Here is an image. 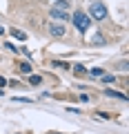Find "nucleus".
Here are the masks:
<instances>
[{"instance_id":"9","label":"nucleus","mask_w":129,"mask_h":134,"mask_svg":"<svg viewBox=\"0 0 129 134\" xmlns=\"http://www.w3.org/2000/svg\"><path fill=\"white\" fill-rule=\"evenodd\" d=\"M18 69H20L22 74H31V65H29V63H20Z\"/></svg>"},{"instance_id":"11","label":"nucleus","mask_w":129,"mask_h":134,"mask_svg":"<svg viewBox=\"0 0 129 134\" xmlns=\"http://www.w3.org/2000/svg\"><path fill=\"white\" fill-rule=\"evenodd\" d=\"M105 83H116V76H100Z\"/></svg>"},{"instance_id":"13","label":"nucleus","mask_w":129,"mask_h":134,"mask_svg":"<svg viewBox=\"0 0 129 134\" xmlns=\"http://www.w3.org/2000/svg\"><path fill=\"white\" fill-rule=\"evenodd\" d=\"M2 85H7V78H2V76H0V87H2Z\"/></svg>"},{"instance_id":"8","label":"nucleus","mask_w":129,"mask_h":134,"mask_svg":"<svg viewBox=\"0 0 129 134\" xmlns=\"http://www.w3.org/2000/svg\"><path fill=\"white\" fill-rule=\"evenodd\" d=\"M11 36H14V38H18V40H27V36H24L20 29H11Z\"/></svg>"},{"instance_id":"12","label":"nucleus","mask_w":129,"mask_h":134,"mask_svg":"<svg viewBox=\"0 0 129 134\" xmlns=\"http://www.w3.org/2000/svg\"><path fill=\"white\" fill-rule=\"evenodd\" d=\"M73 72H76V74H85V67H82V65H76V67H73Z\"/></svg>"},{"instance_id":"3","label":"nucleus","mask_w":129,"mask_h":134,"mask_svg":"<svg viewBox=\"0 0 129 134\" xmlns=\"http://www.w3.org/2000/svg\"><path fill=\"white\" fill-rule=\"evenodd\" d=\"M49 31H51V36H56V38H60V36H65V25H58V23H51L49 25Z\"/></svg>"},{"instance_id":"1","label":"nucleus","mask_w":129,"mask_h":134,"mask_svg":"<svg viewBox=\"0 0 129 134\" xmlns=\"http://www.w3.org/2000/svg\"><path fill=\"white\" fill-rule=\"evenodd\" d=\"M71 20H73V25H76L78 31H87L89 25H91V18H89L87 14H82V11H76V14L71 16Z\"/></svg>"},{"instance_id":"6","label":"nucleus","mask_w":129,"mask_h":134,"mask_svg":"<svg viewBox=\"0 0 129 134\" xmlns=\"http://www.w3.org/2000/svg\"><path fill=\"white\" fill-rule=\"evenodd\" d=\"M53 9H60V11H67L69 9V2L67 0H56V7Z\"/></svg>"},{"instance_id":"10","label":"nucleus","mask_w":129,"mask_h":134,"mask_svg":"<svg viewBox=\"0 0 129 134\" xmlns=\"http://www.w3.org/2000/svg\"><path fill=\"white\" fill-rule=\"evenodd\" d=\"M89 74H91V76H105V72H102L100 67H94V69H89Z\"/></svg>"},{"instance_id":"7","label":"nucleus","mask_w":129,"mask_h":134,"mask_svg":"<svg viewBox=\"0 0 129 134\" xmlns=\"http://www.w3.org/2000/svg\"><path fill=\"white\" fill-rule=\"evenodd\" d=\"M42 83V76H34V74H29V85H40Z\"/></svg>"},{"instance_id":"4","label":"nucleus","mask_w":129,"mask_h":134,"mask_svg":"<svg viewBox=\"0 0 129 134\" xmlns=\"http://www.w3.org/2000/svg\"><path fill=\"white\" fill-rule=\"evenodd\" d=\"M49 16H51L53 20H60V23L69 18V14H65V11H60V9H51V11H49Z\"/></svg>"},{"instance_id":"2","label":"nucleus","mask_w":129,"mask_h":134,"mask_svg":"<svg viewBox=\"0 0 129 134\" xmlns=\"http://www.w3.org/2000/svg\"><path fill=\"white\" fill-rule=\"evenodd\" d=\"M89 14H91V18H96V20H105L107 18V7L102 5L100 0H94L91 7H89Z\"/></svg>"},{"instance_id":"5","label":"nucleus","mask_w":129,"mask_h":134,"mask_svg":"<svg viewBox=\"0 0 129 134\" xmlns=\"http://www.w3.org/2000/svg\"><path fill=\"white\" fill-rule=\"evenodd\" d=\"M105 94H107V96H111V98H120V100H127V96H125V94H120V92H116V90H105Z\"/></svg>"}]
</instances>
